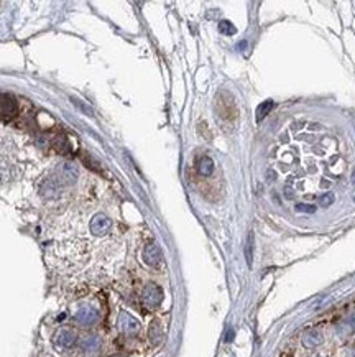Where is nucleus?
<instances>
[{"label":"nucleus","mask_w":355,"mask_h":357,"mask_svg":"<svg viewBox=\"0 0 355 357\" xmlns=\"http://www.w3.org/2000/svg\"><path fill=\"white\" fill-rule=\"evenodd\" d=\"M142 301L150 309L158 308L163 301V290L158 285H155V283H148V285H145L142 292Z\"/></svg>","instance_id":"obj_1"},{"label":"nucleus","mask_w":355,"mask_h":357,"mask_svg":"<svg viewBox=\"0 0 355 357\" xmlns=\"http://www.w3.org/2000/svg\"><path fill=\"white\" fill-rule=\"evenodd\" d=\"M74 321L81 326H92L99 321V311L97 308L91 305H81L74 313Z\"/></svg>","instance_id":"obj_2"},{"label":"nucleus","mask_w":355,"mask_h":357,"mask_svg":"<svg viewBox=\"0 0 355 357\" xmlns=\"http://www.w3.org/2000/svg\"><path fill=\"white\" fill-rule=\"evenodd\" d=\"M18 112V104L10 94H0V121L9 122Z\"/></svg>","instance_id":"obj_3"},{"label":"nucleus","mask_w":355,"mask_h":357,"mask_svg":"<svg viewBox=\"0 0 355 357\" xmlns=\"http://www.w3.org/2000/svg\"><path fill=\"white\" fill-rule=\"evenodd\" d=\"M215 109L217 114L222 118H227V121H234L237 117V107L234 99L229 96V99H222V96H217V102H215Z\"/></svg>","instance_id":"obj_4"},{"label":"nucleus","mask_w":355,"mask_h":357,"mask_svg":"<svg viewBox=\"0 0 355 357\" xmlns=\"http://www.w3.org/2000/svg\"><path fill=\"white\" fill-rule=\"evenodd\" d=\"M118 329L127 336H135V334H138V331H140V323H138V320H135L131 314L122 311L120 314H118Z\"/></svg>","instance_id":"obj_5"},{"label":"nucleus","mask_w":355,"mask_h":357,"mask_svg":"<svg viewBox=\"0 0 355 357\" xmlns=\"http://www.w3.org/2000/svg\"><path fill=\"white\" fill-rule=\"evenodd\" d=\"M163 260V254L155 242H150L143 249V262L150 267H158Z\"/></svg>","instance_id":"obj_6"},{"label":"nucleus","mask_w":355,"mask_h":357,"mask_svg":"<svg viewBox=\"0 0 355 357\" xmlns=\"http://www.w3.org/2000/svg\"><path fill=\"white\" fill-rule=\"evenodd\" d=\"M61 189H63V183L59 178H48L45 180L41 188H39V193L45 197H50V200H55L59 194H61Z\"/></svg>","instance_id":"obj_7"},{"label":"nucleus","mask_w":355,"mask_h":357,"mask_svg":"<svg viewBox=\"0 0 355 357\" xmlns=\"http://www.w3.org/2000/svg\"><path fill=\"white\" fill-rule=\"evenodd\" d=\"M112 227V222L110 219L105 214H96L94 217H92V221H91V232L97 235V237H102L105 235L110 230Z\"/></svg>","instance_id":"obj_8"},{"label":"nucleus","mask_w":355,"mask_h":357,"mask_svg":"<svg viewBox=\"0 0 355 357\" xmlns=\"http://www.w3.org/2000/svg\"><path fill=\"white\" fill-rule=\"evenodd\" d=\"M79 346H81V351L87 355H96L99 351H101L102 341L97 334H87L79 341Z\"/></svg>","instance_id":"obj_9"},{"label":"nucleus","mask_w":355,"mask_h":357,"mask_svg":"<svg viewBox=\"0 0 355 357\" xmlns=\"http://www.w3.org/2000/svg\"><path fill=\"white\" fill-rule=\"evenodd\" d=\"M55 342H56V346L59 349H71L76 342V333L72 331V329H68V328L59 329V331L56 333Z\"/></svg>","instance_id":"obj_10"},{"label":"nucleus","mask_w":355,"mask_h":357,"mask_svg":"<svg viewBox=\"0 0 355 357\" xmlns=\"http://www.w3.org/2000/svg\"><path fill=\"white\" fill-rule=\"evenodd\" d=\"M301 342H302V346L307 349L318 347L319 344H322V333L318 331V329H307V331H304V334H302Z\"/></svg>","instance_id":"obj_11"},{"label":"nucleus","mask_w":355,"mask_h":357,"mask_svg":"<svg viewBox=\"0 0 355 357\" xmlns=\"http://www.w3.org/2000/svg\"><path fill=\"white\" fill-rule=\"evenodd\" d=\"M59 180L64 183H74L77 180V168L72 163H63L59 165Z\"/></svg>","instance_id":"obj_12"},{"label":"nucleus","mask_w":355,"mask_h":357,"mask_svg":"<svg viewBox=\"0 0 355 357\" xmlns=\"http://www.w3.org/2000/svg\"><path fill=\"white\" fill-rule=\"evenodd\" d=\"M163 336H164V333H163L161 323L158 321V320H153V321H151L150 328H148V338H150V341H151V344L158 346V344H160V342L163 341Z\"/></svg>","instance_id":"obj_13"},{"label":"nucleus","mask_w":355,"mask_h":357,"mask_svg":"<svg viewBox=\"0 0 355 357\" xmlns=\"http://www.w3.org/2000/svg\"><path fill=\"white\" fill-rule=\"evenodd\" d=\"M196 168H197V173H199V175H202V176H210V175H212V171H214V162H212V158L207 156V155L201 156L199 160H197Z\"/></svg>","instance_id":"obj_14"},{"label":"nucleus","mask_w":355,"mask_h":357,"mask_svg":"<svg viewBox=\"0 0 355 357\" xmlns=\"http://www.w3.org/2000/svg\"><path fill=\"white\" fill-rule=\"evenodd\" d=\"M273 105H275V102L272 101V99H268V101L261 102L258 107H256V122H261L263 118H265L270 114V112H272Z\"/></svg>","instance_id":"obj_15"},{"label":"nucleus","mask_w":355,"mask_h":357,"mask_svg":"<svg viewBox=\"0 0 355 357\" xmlns=\"http://www.w3.org/2000/svg\"><path fill=\"white\" fill-rule=\"evenodd\" d=\"M10 175H12V165L4 156H0V183L9 181Z\"/></svg>","instance_id":"obj_16"},{"label":"nucleus","mask_w":355,"mask_h":357,"mask_svg":"<svg viewBox=\"0 0 355 357\" xmlns=\"http://www.w3.org/2000/svg\"><path fill=\"white\" fill-rule=\"evenodd\" d=\"M252 255H253V232H250L247 237V244H245V257L250 267H252Z\"/></svg>","instance_id":"obj_17"},{"label":"nucleus","mask_w":355,"mask_h":357,"mask_svg":"<svg viewBox=\"0 0 355 357\" xmlns=\"http://www.w3.org/2000/svg\"><path fill=\"white\" fill-rule=\"evenodd\" d=\"M219 31L222 33V35L230 36V35H235L237 30H235V26L229 22V20H222V22H219Z\"/></svg>","instance_id":"obj_18"},{"label":"nucleus","mask_w":355,"mask_h":357,"mask_svg":"<svg viewBox=\"0 0 355 357\" xmlns=\"http://www.w3.org/2000/svg\"><path fill=\"white\" fill-rule=\"evenodd\" d=\"M334 200H335V197H334L332 193H326V194H322L319 197V204H321L322 208H329L334 203Z\"/></svg>","instance_id":"obj_19"},{"label":"nucleus","mask_w":355,"mask_h":357,"mask_svg":"<svg viewBox=\"0 0 355 357\" xmlns=\"http://www.w3.org/2000/svg\"><path fill=\"white\" fill-rule=\"evenodd\" d=\"M55 147L59 150V151H69V143L66 138H56V142H55Z\"/></svg>","instance_id":"obj_20"},{"label":"nucleus","mask_w":355,"mask_h":357,"mask_svg":"<svg viewBox=\"0 0 355 357\" xmlns=\"http://www.w3.org/2000/svg\"><path fill=\"white\" fill-rule=\"evenodd\" d=\"M296 211L313 214V213H316V206H313V204H296Z\"/></svg>","instance_id":"obj_21"},{"label":"nucleus","mask_w":355,"mask_h":357,"mask_svg":"<svg viewBox=\"0 0 355 357\" xmlns=\"http://www.w3.org/2000/svg\"><path fill=\"white\" fill-rule=\"evenodd\" d=\"M285 197H288V200H291L293 197V189H289L288 186L285 188Z\"/></svg>","instance_id":"obj_22"},{"label":"nucleus","mask_w":355,"mask_h":357,"mask_svg":"<svg viewBox=\"0 0 355 357\" xmlns=\"http://www.w3.org/2000/svg\"><path fill=\"white\" fill-rule=\"evenodd\" d=\"M268 178H270V181H275V178H276V175L273 173V171H268Z\"/></svg>","instance_id":"obj_23"},{"label":"nucleus","mask_w":355,"mask_h":357,"mask_svg":"<svg viewBox=\"0 0 355 357\" xmlns=\"http://www.w3.org/2000/svg\"><path fill=\"white\" fill-rule=\"evenodd\" d=\"M350 180H352V184L355 186V167H353V170H352V176H350Z\"/></svg>","instance_id":"obj_24"},{"label":"nucleus","mask_w":355,"mask_h":357,"mask_svg":"<svg viewBox=\"0 0 355 357\" xmlns=\"http://www.w3.org/2000/svg\"><path fill=\"white\" fill-rule=\"evenodd\" d=\"M232 336H234V333H232V331H229V334H227V338H226V341L229 342L230 339H232Z\"/></svg>","instance_id":"obj_25"},{"label":"nucleus","mask_w":355,"mask_h":357,"mask_svg":"<svg viewBox=\"0 0 355 357\" xmlns=\"http://www.w3.org/2000/svg\"><path fill=\"white\" fill-rule=\"evenodd\" d=\"M352 121H353V127H355V117H353V118H352Z\"/></svg>","instance_id":"obj_26"},{"label":"nucleus","mask_w":355,"mask_h":357,"mask_svg":"<svg viewBox=\"0 0 355 357\" xmlns=\"http://www.w3.org/2000/svg\"><path fill=\"white\" fill-rule=\"evenodd\" d=\"M112 357H123V355H112Z\"/></svg>","instance_id":"obj_27"},{"label":"nucleus","mask_w":355,"mask_h":357,"mask_svg":"<svg viewBox=\"0 0 355 357\" xmlns=\"http://www.w3.org/2000/svg\"><path fill=\"white\" fill-rule=\"evenodd\" d=\"M313 357H322V355H313Z\"/></svg>","instance_id":"obj_28"},{"label":"nucleus","mask_w":355,"mask_h":357,"mask_svg":"<svg viewBox=\"0 0 355 357\" xmlns=\"http://www.w3.org/2000/svg\"><path fill=\"white\" fill-rule=\"evenodd\" d=\"M353 200H355V197H353Z\"/></svg>","instance_id":"obj_29"}]
</instances>
